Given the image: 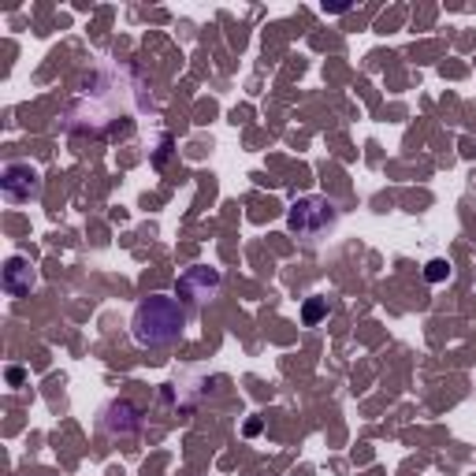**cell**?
Listing matches in <instances>:
<instances>
[{
    "label": "cell",
    "instance_id": "cell-1",
    "mask_svg": "<svg viewBox=\"0 0 476 476\" xmlns=\"http://www.w3.org/2000/svg\"><path fill=\"white\" fill-rule=\"evenodd\" d=\"M183 328H186V309L179 305V298H168V294H149L134 305V316H131V335L138 346H172L183 339Z\"/></svg>",
    "mask_w": 476,
    "mask_h": 476
},
{
    "label": "cell",
    "instance_id": "cell-2",
    "mask_svg": "<svg viewBox=\"0 0 476 476\" xmlns=\"http://www.w3.org/2000/svg\"><path fill=\"white\" fill-rule=\"evenodd\" d=\"M335 220H339V213H335V205L328 202V197H302L287 216V227L298 238H305V243H316V238H324L328 231H335Z\"/></svg>",
    "mask_w": 476,
    "mask_h": 476
},
{
    "label": "cell",
    "instance_id": "cell-3",
    "mask_svg": "<svg viewBox=\"0 0 476 476\" xmlns=\"http://www.w3.org/2000/svg\"><path fill=\"white\" fill-rule=\"evenodd\" d=\"M0 190H5L8 202L23 205L30 202V197H37V190H42V179H37V172L30 164H8L5 175H0Z\"/></svg>",
    "mask_w": 476,
    "mask_h": 476
},
{
    "label": "cell",
    "instance_id": "cell-4",
    "mask_svg": "<svg viewBox=\"0 0 476 476\" xmlns=\"http://www.w3.org/2000/svg\"><path fill=\"white\" fill-rule=\"evenodd\" d=\"M34 283H37V275H34V268H30L26 257H12V261L5 264V291H8L12 298L30 294Z\"/></svg>",
    "mask_w": 476,
    "mask_h": 476
},
{
    "label": "cell",
    "instance_id": "cell-5",
    "mask_svg": "<svg viewBox=\"0 0 476 476\" xmlns=\"http://www.w3.org/2000/svg\"><path fill=\"white\" fill-rule=\"evenodd\" d=\"M424 275H428L431 283H443L447 275H451V264H447V261H428V272H424Z\"/></svg>",
    "mask_w": 476,
    "mask_h": 476
}]
</instances>
